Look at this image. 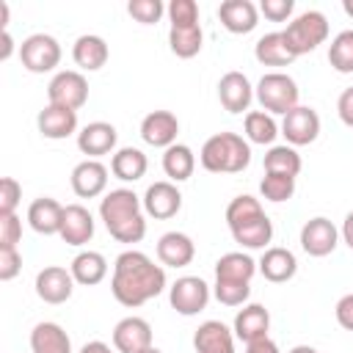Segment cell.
I'll return each instance as SVG.
<instances>
[{"instance_id": "cell-13", "label": "cell", "mask_w": 353, "mask_h": 353, "mask_svg": "<svg viewBox=\"0 0 353 353\" xmlns=\"http://www.w3.org/2000/svg\"><path fill=\"white\" fill-rule=\"evenodd\" d=\"M141 201H143L146 215H152L154 221L174 218L182 210V193L176 190L174 182H154V185H149Z\"/></svg>"}, {"instance_id": "cell-26", "label": "cell", "mask_w": 353, "mask_h": 353, "mask_svg": "<svg viewBox=\"0 0 353 353\" xmlns=\"http://www.w3.org/2000/svg\"><path fill=\"white\" fill-rule=\"evenodd\" d=\"M108 55H110L108 41H105L102 36H94V33L80 36V39L74 41V47H72V58H74V63H77L80 69H85V72H97V69H102V66L108 63Z\"/></svg>"}, {"instance_id": "cell-51", "label": "cell", "mask_w": 353, "mask_h": 353, "mask_svg": "<svg viewBox=\"0 0 353 353\" xmlns=\"http://www.w3.org/2000/svg\"><path fill=\"white\" fill-rule=\"evenodd\" d=\"M11 52H14V39H11V33H8V30H3V47H0V61H8V58H11Z\"/></svg>"}, {"instance_id": "cell-50", "label": "cell", "mask_w": 353, "mask_h": 353, "mask_svg": "<svg viewBox=\"0 0 353 353\" xmlns=\"http://www.w3.org/2000/svg\"><path fill=\"white\" fill-rule=\"evenodd\" d=\"M342 240L347 243V248L353 251V212H347L345 223H342Z\"/></svg>"}, {"instance_id": "cell-39", "label": "cell", "mask_w": 353, "mask_h": 353, "mask_svg": "<svg viewBox=\"0 0 353 353\" xmlns=\"http://www.w3.org/2000/svg\"><path fill=\"white\" fill-rule=\"evenodd\" d=\"M259 190H262V196L268 201L281 204V201L292 199V193H295V176H287V174H265V179L259 182Z\"/></svg>"}, {"instance_id": "cell-30", "label": "cell", "mask_w": 353, "mask_h": 353, "mask_svg": "<svg viewBox=\"0 0 353 353\" xmlns=\"http://www.w3.org/2000/svg\"><path fill=\"white\" fill-rule=\"evenodd\" d=\"M146 168H149V160H146V154H143L141 149H135V146L119 149V152L113 154V160H110V171H113V176L121 179V182H135V179H141V176L146 174Z\"/></svg>"}, {"instance_id": "cell-22", "label": "cell", "mask_w": 353, "mask_h": 353, "mask_svg": "<svg viewBox=\"0 0 353 353\" xmlns=\"http://www.w3.org/2000/svg\"><path fill=\"white\" fill-rule=\"evenodd\" d=\"M39 132L50 141H61V138H69L74 130H77V110H69V108H61V105H47L39 119Z\"/></svg>"}, {"instance_id": "cell-6", "label": "cell", "mask_w": 353, "mask_h": 353, "mask_svg": "<svg viewBox=\"0 0 353 353\" xmlns=\"http://www.w3.org/2000/svg\"><path fill=\"white\" fill-rule=\"evenodd\" d=\"M19 61L33 74L52 72L61 63V44L47 33H33L19 44Z\"/></svg>"}, {"instance_id": "cell-29", "label": "cell", "mask_w": 353, "mask_h": 353, "mask_svg": "<svg viewBox=\"0 0 353 353\" xmlns=\"http://www.w3.org/2000/svg\"><path fill=\"white\" fill-rule=\"evenodd\" d=\"M256 273V262L243 251H229L215 262V279L221 281H245L251 284Z\"/></svg>"}, {"instance_id": "cell-42", "label": "cell", "mask_w": 353, "mask_h": 353, "mask_svg": "<svg viewBox=\"0 0 353 353\" xmlns=\"http://www.w3.org/2000/svg\"><path fill=\"white\" fill-rule=\"evenodd\" d=\"M127 11H130V17H132L135 22H141V25H154V22L165 14V8H163L160 0H130V3H127Z\"/></svg>"}, {"instance_id": "cell-9", "label": "cell", "mask_w": 353, "mask_h": 353, "mask_svg": "<svg viewBox=\"0 0 353 353\" xmlns=\"http://www.w3.org/2000/svg\"><path fill=\"white\" fill-rule=\"evenodd\" d=\"M74 276L72 270L66 268H58V265H47L44 270L36 273V295L44 301V303H66L72 298V290H74Z\"/></svg>"}, {"instance_id": "cell-36", "label": "cell", "mask_w": 353, "mask_h": 353, "mask_svg": "<svg viewBox=\"0 0 353 353\" xmlns=\"http://www.w3.org/2000/svg\"><path fill=\"white\" fill-rule=\"evenodd\" d=\"M301 171V154L292 146H270L265 154V174H287L298 176Z\"/></svg>"}, {"instance_id": "cell-55", "label": "cell", "mask_w": 353, "mask_h": 353, "mask_svg": "<svg viewBox=\"0 0 353 353\" xmlns=\"http://www.w3.org/2000/svg\"><path fill=\"white\" fill-rule=\"evenodd\" d=\"M141 353H163V350H157V347L152 345V347H146V350H141Z\"/></svg>"}, {"instance_id": "cell-11", "label": "cell", "mask_w": 353, "mask_h": 353, "mask_svg": "<svg viewBox=\"0 0 353 353\" xmlns=\"http://www.w3.org/2000/svg\"><path fill=\"white\" fill-rule=\"evenodd\" d=\"M336 243H339V232L323 215H317L301 226V248L309 256H328L336 248Z\"/></svg>"}, {"instance_id": "cell-44", "label": "cell", "mask_w": 353, "mask_h": 353, "mask_svg": "<svg viewBox=\"0 0 353 353\" xmlns=\"http://www.w3.org/2000/svg\"><path fill=\"white\" fill-rule=\"evenodd\" d=\"M22 240V221L14 215H0V248H17Z\"/></svg>"}, {"instance_id": "cell-48", "label": "cell", "mask_w": 353, "mask_h": 353, "mask_svg": "<svg viewBox=\"0 0 353 353\" xmlns=\"http://www.w3.org/2000/svg\"><path fill=\"white\" fill-rule=\"evenodd\" d=\"M336 113H339L342 124L353 127V85L339 94V99H336Z\"/></svg>"}, {"instance_id": "cell-25", "label": "cell", "mask_w": 353, "mask_h": 353, "mask_svg": "<svg viewBox=\"0 0 353 353\" xmlns=\"http://www.w3.org/2000/svg\"><path fill=\"white\" fill-rule=\"evenodd\" d=\"M295 270H298L295 254H292L290 248H281V245L268 248V251L262 254V259H259V273H262L268 281H273V284L290 281V279L295 276Z\"/></svg>"}, {"instance_id": "cell-54", "label": "cell", "mask_w": 353, "mask_h": 353, "mask_svg": "<svg viewBox=\"0 0 353 353\" xmlns=\"http://www.w3.org/2000/svg\"><path fill=\"white\" fill-rule=\"evenodd\" d=\"M342 11H345L347 17H353V0H342Z\"/></svg>"}, {"instance_id": "cell-4", "label": "cell", "mask_w": 353, "mask_h": 353, "mask_svg": "<svg viewBox=\"0 0 353 353\" xmlns=\"http://www.w3.org/2000/svg\"><path fill=\"white\" fill-rule=\"evenodd\" d=\"M281 36H284V41L295 58L306 55L328 39V19L320 11H303L281 30Z\"/></svg>"}, {"instance_id": "cell-45", "label": "cell", "mask_w": 353, "mask_h": 353, "mask_svg": "<svg viewBox=\"0 0 353 353\" xmlns=\"http://www.w3.org/2000/svg\"><path fill=\"white\" fill-rule=\"evenodd\" d=\"M292 8H295L292 0H262V3H259V11H262L270 22H284V19H290Z\"/></svg>"}, {"instance_id": "cell-15", "label": "cell", "mask_w": 353, "mask_h": 353, "mask_svg": "<svg viewBox=\"0 0 353 353\" xmlns=\"http://www.w3.org/2000/svg\"><path fill=\"white\" fill-rule=\"evenodd\" d=\"M218 99L229 113H243L254 99V88L243 72H226L218 80Z\"/></svg>"}, {"instance_id": "cell-21", "label": "cell", "mask_w": 353, "mask_h": 353, "mask_svg": "<svg viewBox=\"0 0 353 353\" xmlns=\"http://www.w3.org/2000/svg\"><path fill=\"white\" fill-rule=\"evenodd\" d=\"M196 353H234V331H229L221 320H207L193 334Z\"/></svg>"}, {"instance_id": "cell-12", "label": "cell", "mask_w": 353, "mask_h": 353, "mask_svg": "<svg viewBox=\"0 0 353 353\" xmlns=\"http://www.w3.org/2000/svg\"><path fill=\"white\" fill-rule=\"evenodd\" d=\"M176 135H179V121L171 110H152L141 121V138L149 146L168 149L176 143Z\"/></svg>"}, {"instance_id": "cell-14", "label": "cell", "mask_w": 353, "mask_h": 353, "mask_svg": "<svg viewBox=\"0 0 353 353\" xmlns=\"http://www.w3.org/2000/svg\"><path fill=\"white\" fill-rule=\"evenodd\" d=\"M113 347L119 353H141L152 347V325L143 317H124L113 328Z\"/></svg>"}, {"instance_id": "cell-5", "label": "cell", "mask_w": 353, "mask_h": 353, "mask_svg": "<svg viewBox=\"0 0 353 353\" xmlns=\"http://www.w3.org/2000/svg\"><path fill=\"white\" fill-rule=\"evenodd\" d=\"M298 97H301L298 83L284 72H268L256 83V99L268 113L287 116L292 108H298Z\"/></svg>"}, {"instance_id": "cell-37", "label": "cell", "mask_w": 353, "mask_h": 353, "mask_svg": "<svg viewBox=\"0 0 353 353\" xmlns=\"http://www.w3.org/2000/svg\"><path fill=\"white\" fill-rule=\"evenodd\" d=\"M328 63L339 74L353 72V30H342V33L334 36V41L328 47Z\"/></svg>"}, {"instance_id": "cell-17", "label": "cell", "mask_w": 353, "mask_h": 353, "mask_svg": "<svg viewBox=\"0 0 353 353\" xmlns=\"http://www.w3.org/2000/svg\"><path fill=\"white\" fill-rule=\"evenodd\" d=\"M72 190L80 199H94L108 188V168L99 160H83L72 168Z\"/></svg>"}, {"instance_id": "cell-53", "label": "cell", "mask_w": 353, "mask_h": 353, "mask_svg": "<svg viewBox=\"0 0 353 353\" xmlns=\"http://www.w3.org/2000/svg\"><path fill=\"white\" fill-rule=\"evenodd\" d=\"M290 353H317V350H314V347H309V345H295Z\"/></svg>"}, {"instance_id": "cell-27", "label": "cell", "mask_w": 353, "mask_h": 353, "mask_svg": "<svg viewBox=\"0 0 353 353\" xmlns=\"http://www.w3.org/2000/svg\"><path fill=\"white\" fill-rule=\"evenodd\" d=\"M30 350L33 353H72L69 334L58 323H39L30 331Z\"/></svg>"}, {"instance_id": "cell-20", "label": "cell", "mask_w": 353, "mask_h": 353, "mask_svg": "<svg viewBox=\"0 0 353 353\" xmlns=\"http://www.w3.org/2000/svg\"><path fill=\"white\" fill-rule=\"evenodd\" d=\"M268 328H270V314L262 303H248L243 306L237 314H234V336L243 339L245 345L248 342H256V339H265L268 336Z\"/></svg>"}, {"instance_id": "cell-31", "label": "cell", "mask_w": 353, "mask_h": 353, "mask_svg": "<svg viewBox=\"0 0 353 353\" xmlns=\"http://www.w3.org/2000/svg\"><path fill=\"white\" fill-rule=\"evenodd\" d=\"M254 55H256V61L265 63V66H290V63L295 61V55L290 52V47H287V41H284L281 30L265 33V36L256 41V47H254Z\"/></svg>"}, {"instance_id": "cell-23", "label": "cell", "mask_w": 353, "mask_h": 353, "mask_svg": "<svg viewBox=\"0 0 353 353\" xmlns=\"http://www.w3.org/2000/svg\"><path fill=\"white\" fill-rule=\"evenodd\" d=\"M196 256V245L185 232H165L157 240V259L168 268H185Z\"/></svg>"}, {"instance_id": "cell-28", "label": "cell", "mask_w": 353, "mask_h": 353, "mask_svg": "<svg viewBox=\"0 0 353 353\" xmlns=\"http://www.w3.org/2000/svg\"><path fill=\"white\" fill-rule=\"evenodd\" d=\"M69 270H72V276H74L77 284L94 287V284H99V281L108 276V259H105L99 251H80V254L72 259Z\"/></svg>"}, {"instance_id": "cell-32", "label": "cell", "mask_w": 353, "mask_h": 353, "mask_svg": "<svg viewBox=\"0 0 353 353\" xmlns=\"http://www.w3.org/2000/svg\"><path fill=\"white\" fill-rule=\"evenodd\" d=\"M196 168V154L190 152V146L185 143H174L163 152V171L171 182H185L193 176Z\"/></svg>"}, {"instance_id": "cell-43", "label": "cell", "mask_w": 353, "mask_h": 353, "mask_svg": "<svg viewBox=\"0 0 353 353\" xmlns=\"http://www.w3.org/2000/svg\"><path fill=\"white\" fill-rule=\"evenodd\" d=\"M19 199H22V185L14 176H3L0 179V215H14Z\"/></svg>"}, {"instance_id": "cell-47", "label": "cell", "mask_w": 353, "mask_h": 353, "mask_svg": "<svg viewBox=\"0 0 353 353\" xmlns=\"http://www.w3.org/2000/svg\"><path fill=\"white\" fill-rule=\"evenodd\" d=\"M336 323L345 331H353V292L339 298V303H336Z\"/></svg>"}, {"instance_id": "cell-24", "label": "cell", "mask_w": 353, "mask_h": 353, "mask_svg": "<svg viewBox=\"0 0 353 353\" xmlns=\"http://www.w3.org/2000/svg\"><path fill=\"white\" fill-rule=\"evenodd\" d=\"M28 223L39 234H58L63 223V207L55 199L41 196L28 207Z\"/></svg>"}, {"instance_id": "cell-2", "label": "cell", "mask_w": 353, "mask_h": 353, "mask_svg": "<svg viewBox=\"0 0 353 353\" xmlns=\"http://www.w3.org/2000/svg\"><path fill=\"white\" fill-rule=\"evenodd\" d=\"M99 218L119 243H141L146 234L143 201L130 188H116L99 201Z\"/></svg>"}, {"instance_id": "cell-10", "label": "cell", "mask_w": 353, "mask_h": 353, "mask_svg": "<svg viewBox=\"0 0 353 353\" xmlns=\"http://www.w3.org/2000/svg\"><path fill=\"white\" fill-rule=\"evenodd\" d=\"M281 135L287 138L290 146H306V143L317 141V135H320V116H317V110H312L306 105L292 108L284 116V121H281Z\"/></svg>"}, {"instance_id": "cell-46", "label": "cell", "mask_w": 353, "mask_h": 353, "mask_svg": "<svg viewBox=\"0 0 353 353\" xmlns=\"http://www.w3.org/2000/svg\"><path fill=\"white\" fill-rule=\"evenodd\" d=\"M22 270V256L17 248H0V281H11Z\"/></svg>"}, {"instance_id": "cell-16", "label": "cell", "mask_w": 353, "mask_h": 353, "mask_svg": "<svg viewBox=\"0 0 353 353\" xmlns=\"http://www.w3.org/2000/svg\"><path fill=\"white\" fill-rule=\"evenodd\" d=\"M116 138H119V132H116L113 124H108V121H91V124H85L77 132V149L83 154H88V160H97V157L113 152Z\"/></svg>"}, {"instance_id": "cell-33", "label": "cell", "mask_w": 353, "mask_h": 353, "mask_svg": "<svg viewBox=\"0 0 353 353\" xmlns=\"http://www.w3.org/2000/svg\"><path fill=\"white\" fill-rule=\"evenodd\" d=\"M232 237H234V243H240L245 248H265L273 237V223L268 215H259V218L232 229Z\"/></svg>"}, {"instance_id": "cell-52", "label": "cell", "mask_w": 353, "mask_h": 353, "mask_svg": "<svg viewBox=\"0 0 353 353\" xmlns=\"http://www.w3.org/2000/svg\"><path fill=\"white\" fill-rule=\"evenodd\" d=\"M80 353H113L105 342H99V339H94V342H85L83 347H80Z\"/></svg>"}, {"instance_id": "cell-18", "label": "cell", "mask_w": 353, "mask_h": 353, "mask_svg": "<svg viewBox=\"0 0 353 353\" xmlns=\"http://www.w3.org/2000/svg\"><path fill=\"white\" fill-rule=\"evenodd\" d=\"M218 19L229 33H251L259 25V8L251 0H223L218 6Z\"/></svg>"}, {"instance_id": "cell-35", "label": "cell", "mask_w": 353, "mask_h": 353, "mask_svg": "<svg viewBox=\"0 0 353 353\" xmlns=\"http://www.w3.org/2000/svg\"><path fill=\"white\" fill-rule=\"evenodd\" d=\"M276 135H279V124L273 121L270 113H265V110L245 113V138L251 143H262L265 146V143H273Z\"/></svg>"}, {"instance_id": "cell-7", "label": "cell", "mask_w": 353, "mask_h": 353, "mask_svg": "<svg viewBox=\"0 0 353 353\" xmlns=\"http://www.w3.org/2000/svg\"><path fill=\"white\" fill-rule=\"evenodd\" d=\"M47 99L50 105H61V108H69V110H80L88 99V83L80 72H72V69H63L58 72L50 85H47Z\"/></svg>"}, {"instance_id": "cell-1", "label": "cell", "mask_w": 353, "mask_h": 353, "mask_svg": "<svg viewBox=\"0 0 353 353\" xmlns=\"http://www.w3.org/2000/svg\"><path fill=\"white\" fill-rule=\"evenodd\" d=\"M165 290V270L154 265L143 251H124L116 256L110 292L121 306L138 309Z\"/></svg>"}, {"instance_id": "cell-19", "label": "cell", "mask_w": 353, "mask_h": 353, "mask_svg": "<svg viewBox=\"0 0 353 353\" xmlns=\"http://www.w3.org/2000/svg\"><path fill=\"white\" fill-rule=\"evenodd\" d=\"M61 240L66 245H85L94 237V218L83 204L63 207V223H61Z\"/></svg>"}, {"instance_id": "cell-41", "label": "cell", "mask_w": 353, "mask_h": 353, "mask_svg": "<svg viewBox=\"0 0 353 353\" xmlns=\"http://www.w3.org/2000/svg\"><path fill=\"white\" fill-rule=\"evenodd\" d=\"M171 28H193L199 25V6L196 0H171L165 8Z\"/></svg>"}, {"instance_id": "cell-49", "label": "cell", "mask_w": 353, "mask_h": 353, "mask_svg": "<svg viewBox=\"0 0 353 353\" xmlns=\"http://www.w3.org/2000/svg\"><path fill=\"white\" fill-rule=\"evenodd\" d=\"M245 353H281V350H279V345H276L270 336H265V339L248 342V345H245Z\"/></svg>"}, {"instance_id": "cell-40", "label": "cell", "mask_w": 353, "mask_h": 353, "mask_svg": "<svg viewBox=\"0 0 353 353\" xmlns=\"http://www.w3.org/2000/svg\"><path fill=\"white\" fill-rule=\"evenodd\" d=\"M251 295V284L245 281H221L215 279V298L223 306H243Z\"/></svg>"}, {"instance_id": "cell-8", "label": "cell", "mask_w": 353, "mask_h": 353, "mask_svg": "<svg viewBox=\"0 0 353 353\" xmlns=\"http://www.w3.org/2000/svg\"><path fill=\"white\" fill-rule=\"evenodd\" d=\"M168 301H171V306H174L179 314L193 317V314H199L201 309H207V303H210V287H207V281L199 279V276H182V279H176V281L171 284Z\"/></svg>"}, {"instance_id": "cell-3", "label": "cell", "mask_w": 353, "mask_h": 353, "mask_svg": "<svg viewBox=\"0 0 353 353\" xmlns=\"http://www.w3.org/2000/svg\"><path fill=\"white\" fill-rule=\"evenodd\" d=\"M199 160L210 174H240L251 163V146L237 132H215L204 141Z\"/></svg>"}, {"instance_id": "cell-34", "label": "cell", "mask_w": 353, "mask_h": 353, "mask_svg": "<svg viewBox=\"0 0 353 353\" xmlns=\"http://www.w3.org/2000/svg\"><path fill=\"white\" fill-rule=\"evenodd\" d=\"M201 41H204L201 25H193V28H171L168 30V47H171V52L176 58H193V55H199Z\"/></svg>"}, {"instance_id": "cell-38", "label": "cell", "mask_w": 353, "mask_h": 353, "mask_svg": "<svg viewBox=\"0 0 353 353\" xmlns=\"http://www.w3.org/2000/svg\"><path fill=\"white\" fill-rule=\"evenodd\" d=\"M259 215H265V210H262L259 199H254V196H237L226 207V223H229V229H237V226H243V223H248V221H254Z\"/></svg>"}]
</instances>
